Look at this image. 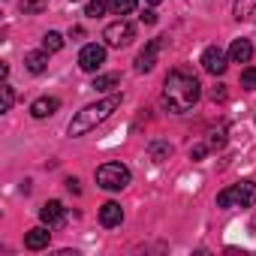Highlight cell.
<instances>
[{
    "instance_id": "6da1fadb",
    "label": "cell",
    "mask_w": 256,
    "mask_h": 256,
    "mask_svg": "<svg viewBox=\"0 0 256 256\" xmlns=\"http://www.w3.org/2000/svg\"><path fill=\"white\" fill-rule=\"evenodd\" d=\"M199 96H202V84H199L196 76H190L184 70H175V72L166 76V82H163V106L169 112H175V114L190 112L199 102Z\"/></svg>"
},
{
    "instance_id": "7a4b0ae2",
    "label": "cell",
    "mask_w": 256,
    "mask_h": 256,
    "mask_svg": "<svg viewBox=\"0 0 256 256\" xmlns=\"http://www.w3.org/2000/svg\"><path fill=\"white\" fill-rule=\"evenodd\" d=\"M118 106H120V94H112V96H106V100H100V102L84 106V108L70 120V136H84V133H90L94 126L102 124Z\"/></svg>"
},
{
    "instance_id": "3957f363",
    "label": "cell",
    "mask_w": 256,
    "mask_h": 256,
    "mask_svg": "<svg viewBox=\"0 0 256 256\" xmlns=\"http://www.w3.org/2000/svg\"><path fill=\"white\" fill-rule=\"evenodd\" d=\"M96 184L102 190H124L126 184H130V169H126L124 163H102L96 169Z\"/></svg>"
},
{
    "instance_id": "277c9868",
    "label": "cell",
    "mask_w": 256,
    "mask_h": 256,
    "mask_svg": "<svg viewBox=\"0 0 256 256\" xmlns=\"http://www.w3.org/2000/svg\"><path fill=\"white\" fill-rule=\"evenodd\" d=\"M102 40H106V46L108 48H124V46H130L133 40H136V28L130 24V22H112L106 30H102Z\"/></svg>"
},
{
    "instance_id": "5b68a950",
    "label": "cell",
    "mask_w": 256,
    "mask_h": 256,
    "mask_svg": "<svg viewBox=\"0 0 256 256\" xmlns=\"http://www.w3.org/2000/svg\"><path fill=\"white\" fill-rule=\"evenodd\" d=\"M102 64H106V48H102V46L88 42V46L78 52V66H82L84 72H96Z\"/></svg>"
},
{
    "instance_id": "8992f818",
    "label": "cell",
    "mask_w": 256,
    "mask_h": 256,
    "mask_svg": "<svg viewBox=\"0 0 256 256\" xmlns=\"http://www.w3.org/2000/svg\"><path fill=\"white\" fill-rule=\"evenodd\" d=\"M226 54H223V48L220 46H208L205 52H202V70L205 72H211V76H223L226 72Z\"/></svg>"
},
{
    "instance_id": "52a82bcc",
    "label": "cell",
    "mask_w": 256,
    "mask_h": 256,
    "mask_svg": "<svg viewBox=\"0 0 256 256\" xmlns=\"http://www.w3.org/2000/svg\"><path fill=\"white\" fill-rule=\"evenodd\" d=\"M160 48H163V36L151 40V42L139 52V58H136V72H151V70H154V64H157Z\"/></svg>"
},
{
    "instance_id": "ba28073f",
    "label": "cell",
    "mask_w": 256,
    "mask_h": 256,
    "mask_svg": "<svg viewBox=\"0 0 256 256\" xmlns=\"http://www.w3.org/2000/svg\"><path fill=\"white\" fill-rule=\"evenodd\" d=\"M40 217H42L46 226H60V223L66 220V208H64L58 199H48V202L40 208Z\"/></svg>"
},
{
    "instance_id": "9c48e42d",
    "label": "cell",
    "mask_w": 256,
    "mask_h": 256,
    "mask_svg": "<svg viewBox=\"0 0 256 256\" xmlns=\"http://www.w3.org/2000/svg\"><path fill=\"white\" fill-rule=\"evenodd\" d=\"M232 190H235V208L256 205V184L253 181H238V184H232Z\"/></svg>"
},
{
    "instance_id": "30bf717a",
    "label": "cell",
    "mask_w": 256,
    "mask_h": 256,
    "mask_svg": "<svg viewBox=\"0 0 256 256\" xmlns=\"http://www.w3.org/2000/svg\"><path fill=\"white\" fill-rule=\"evenodd\" d=\"M58 108H60V100H58V96H40V100H34L30 114H34V118H52Z\"/></svg>"
},
{
    "instance_id": "8fae6325",
    "label": "cell",
    "mask_w": 256,
    "mask_h": 256,
    "mask_svg": "<svg viewBox=\"0 0 256 256\" xmlns=\"http://www.w3.org/2000/svg\"><path fill=\"white\" fill-rule=\"evenodd\" d=\"M120 220H124V208H120L118 202H106V205L100 208V223H102L106 229L120 226Z\"/></svg>"
},
{
    "instance_id": "7c38bea8",
    "label": "cell",
    "mask_w": 256,
    "mask_h": 256,
    "mask_svg": "<svg viewBox=\"0 0 256 256\" xmlns=\"http://www.w3.org/2000/svg\"><path fill=\"white\" fill-rule=\"evenodd\" d=\"M48 241H52V232L46 226H36V229H30L24 235V247L28 250H42V247H48Z\"/></svg>"
},
{
    "instance_id": "4fadbf2b",
    "label": "cell",
    "mask_w": 256,
    "mask_h": 256,
    "mask_svg": "<svg viewBox=\"0 0 256 256\" xmlns=\"http://www.w3.org/2000/svg\"><path fill=\"white\" fill-rule=\"evenodd\" d=\"M250 58H253L250 40H235L232 48H229V60H232V64H250Z\"/></svg>"
},
{
    "instance_id": "5bb4252c",
    "label": "cell",
    "mask_w": 256,
    "mask_h": 256,
    "mask_svg": "<svg viewBox=\"0 0 256 256\" xmlns=\"http://www.w3.org/2000/svg\"><path fill=\"white\" fill-rule=\"evenodd\" d=\"M24 64H28V70H30L34 76H40V72H46V66H48V52H30V54L24 58Z\"/></svg>"
},
{
    "instance_id": "9a60e30c",
    "label": "cell",
    "mask_w": 256,
    "mask_h": 256,
    "mask_svg": "<svg viewBox=\"0 0 256 256\" xmlns=\"http://www.w3.org/2000/svg\"><path fill=\"white\" fill-rule=\"evenodd\" d=\"M235 18L238 22L256 18V0H235Z\"/></svg>"
},
{
    "instance_id": "2e32d148",
    "label": "cell",
    "mask_w": 256,
    "mask_h": 256,
    "mask_svg": "<svg viewBox=\"0 0 256 256\" xmlns=\"http://www.w3.org/2000/svg\"><path fill=\"white\" fill-rule=\"evenodd\" d=\"M60 48H64V36H60L58 30H48V34L42 36V52L54 54V52H60Z\"/></svg>"
},
{
    "instance_id": "e0dca14e",
    "label": "cell",
    "mask_w": 256,
    "mask_h": 256,
    "mask_svg": "<svg viewBox=\"0 0 256 256\" xmlns=\"http://www.w3.org/2000/svg\"><path fill=\"white\" fill-rule=\"evenodd\" d=\"M148 154H151V160H154V163H163V160H169V154H172V145H169V142H151Z\"/></svg>"
},
{
    "instance_id": "ac0fdd59",
    "label": "cell",
    "mask_w": 256,
    "mask_h": 256,
    "mask_svg": "<svg viewBox=\"0 0 256 256\" xmlns=\"http://www.w3.org/2000/svg\"><path fill=\"white\" fill-rule=\"evenodd\" d=\"M118 82H120V78H118V72H106V76H96L90 88H94V90H112Z\"/></svg>"
},
{
    "instance_id": "d6986e66",
    "label": "cell",
    "mask_w": 256,
    "mask_h": 256,
    "mask_svg": "<svg viewBox=\"0 0 256 256\" xmlns=\"http://www.w3.org/2000/svg\"><path fill=\"white\" fill-rule=\"evenodd\" d=\"M106 10H108V0H88L84 16L88 18H100V16H106Z\"/></svg>"
},
{
    "instance_id": "ffe728a7",
    "label": "cell",
    "mask_w": 256,
    "mask_h": 256,
    "mask_svg": "<svg viewBox=\"0 0 256 256\" xmlns=\"http://www.w3.org/2000/svg\"><path fill=\"white\" fill-rule=\"evenodd\" d=\"M136 6H139V0H112V10H114L118 16H130Z\"/></svg>"
},
{
    "instance_id": "44dd1931",
    "label": "cell",
    "mask_w": 256,
    "mask_h": 256,
    "mask_svg": "<svg viewBox=\"0 0 256 256\" xmlns=\"http://www.w3.org/2000/svg\"><path fill=\"white\" fill-rule=\"evenodd\" d=\"M217 208H235V190L232 187H226V190L217 193Z\"/></svg>"
},
{
    "instance_id": "7402d4cb",
    "label": "cell",
    "mask_w": 256,
    "mask_h": 256,
    "mask_svg": "<svg viewBox=\"0 0 256 256\" xmlns=\"http://www.w3.org/2000/svg\"><path fill=\"white\" fill-rule=\"evenodd\" d=\"M241 88H244V90H256V70H253V66L241 72Z\"/></svg>"
},
{
    "instance_id": "603a6c76",
    "label": "cell",
    "mask_w": 256,
    "mask_h": 256,
    "mask_svg": "<svg viewBox=\"0 0 256 256\" xmlns=\"http://www.w3.org/2000/svg\"><path fill=\"white\" fill-rule=\"evenodd\" d=\"M223 145H226V126L214 130V133H211V139H208V148H223Z\"/></svg>"
},
{
    "instance_id": "cb8c5ba5",
    "label": "cell",
    "mask_w": 256,
    "mask_h": 256,
    "mask_svg": "<svg viewBox=\"0 0 256 256\" xmlns=\"http://www.w3.org/2000/svg\"><path fill=\"white\" fill-rule=\"evenodd\" d=\"M46 6V0H22V12L30 16V12H40Z\"/></svg>"
},
{
    "instance_id": "d4e9b609",
    "label": "cell",
    "mask_w": 256,
    "mask_h": 256,
    "mask_svg": "<svg viewBox=\"0 0 256 256\" xmlns=\"http://www.w3.org/2000/svg\"><path fill=\"white\" fill-rule=\"evenodd\" d=\"M12 102H16V90H12V84H4V112H10Z\"/></svg>"
},
{
    "instance_id": "484cf974",
    "label": "cell",
    "mask_w": 256,
    "mask_h": 256,
    "mask_svg": "<svg viewBox=\"0 0 256 256\" xmlns=\"http://www.w3.org/2000/svg\"><path fill=\"white\" fill-rule=\"evenodd\" d=\"M208 151H211L208 145H196V148H190V160H202Z\"/></svg>"
},
{
    "instance_id": "4316f807",
    "label": "cell",
    "mask_w": 256,
    "mask_h": 256,
    "mask_svg": "<svg viewBox=\"0 0 256 256\" xmlns=\"http://www.w3.org/2000/svg\"><path fill=\"white\" fill-rule=\"evenodd\" d=\"M139 18H142L145 24H157V12H154V10H145V12H142Z\"/></svg>"
},
{
    "instance_id": "83f0119b",
    "label": "cell",
    "mask_w": 256,
    "mask_h": 256,
    "mask_svg": "<svg viewBox=\"0 0 256 256\" xmlns=\"http://www.w3.org/2000/svg\"><path fill=\"white\" fill-rule=\"evenodd\" d=\"M211 100H226V84H217V88L211 90Z\"/></svg>"
},
{
    "instance_id": "f1b7e54d",
    "label": "cell",
    "mask_w": 256,
    "mask_h": 256,
    "mask_svg": "<svg viewBox=\"0 0 256 256\" xmlns=\"http://www.w3.org/2000/svg\"><path fill=\"white\" fill-rule=\"evenodd\" d=\"M66 190H70V193H78V181H76V178H70V181H66Z\"/></svg>"
},
{
    "instance_id": "f546056e",
    "label": "cell",
    "mask_w": 256,
    "mask_h": 256,
    "mask_svg": "<svg viewBox=\"0 0 256 256\" xmlns=\"http://www.w3.org/2000/svg\"><path fill=\"white\" fill-rule=\"evenodd\" d=\"M145 4H148V6H157V4H163V0H145Z\"/></svg>"
}]
</instances>
